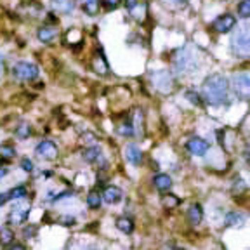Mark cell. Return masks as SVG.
I'll return each instance as SVG.
<instances>
[{"label": "cell", "mask_w": 250, "mask_h": 250, "mask_svg": "<svg viewBox=\"0 0 250 250\" xmlns=\"http://www.w3.org/2000/svg\"><path fill=\"white\" fill-rule=\"evenodd\" d=\"M233 87H234V92H236V94L242 96L243 99H247V97H249V91H250L249 73H238V75H234Z\"/></svg>", "instance_id": "cell-6"}, {"label": "cell", "mask_w": 250, "mask_h": 250, "mask_svg": "<svg viewBox=\"0 0 250 250\" xmlns=\"http://www.w3.org/2000/svg\"><path fill=\"white\" fill-rule=\"evenodd\" d=\"M186 99L193 104H202V99H200V96L196 94L194 91H186Z\"/></svg>", "instance_id": "cell-30"}, {"label": "cell", "mask_w": 250, "mask_h": 250, "mask_svg": "<svg viewBox=\"0 0 250 250\" xmlns=\"http://www.w3.org/2000/svg\"><path fill=\"white\" fill-rule=\"evenodd\" d=\"M175 250H183V249H175Z\"/></svg>", "instance_id": "cell-40"}, {"label": "cell", "mask_w": 250, "mask_h": 250, "mask_svg": "<svg viewBox=\"0 0 250 250\" xmlns=\"http://www.w3.org/2000/svg\"><path fill=\"white\" fill-rule=\"evenodd\" d=\"M137 4H139V0H125V5H127L129 11H132Z\"/></svg>", "instance_id": "cell-34"}, {"label": "cell", "mask_w": 250, "mask_h": 250, "mask_svg": "<svg viewBox=\"0 0 250 250\" xmlns=\"http://www.w3.org/2000/svg\"><path fill=\"white\" fill-rule=\"evenodd\" d=\"M82 7L89 16H96L99 12V0H83Z\"/></svg>", "instance_id": "cell-17"}, {"label": "cell", "mask_w": 250, "mask_h": 250, "mask_svg": "<svg viewBox=\"0 0 250 250\" xmlns=\"http://www.w3.org/2000/svg\"><path fill=\"white\" fill-rule=\"evenodd\" d=\"M32 134V127L28 123H21L19 127H16V137L18 139H26Z\"/></svg>", "instance_id": "cell-24"}, {"label": "cell", "mask_w": 250, "mask_h": 250, "mask_svg": "<svg viewBox=\"0 0 250 250\" xmlns=\"http://www.w3.org/2000/svg\"><path fill=\"white\" fill-rule=\"evenodd\" d=\"M9 200H11V198H9V193H0V207L5 205Z\"/></svg>", "instance_id": "cell-35"}, {"label": "cell", "mask_w": 250, "mask_h": 250, "mask_svg": "<svg viewBox=\"0 0 250 250\" xmlns=\"http://www.w3.org/2000/svg\"><path fill=\"white\" fill-rule=\"evenodd\" d=\"M35 153L44 160H54L58 156V146H56L52 141H42V143L37 146Z\"/></svg>", "instance_id": "cell-8"}, {"label": "cell", "mask_w": 250, "mask_h": 250, "mask_svg": "<svg viewBox=\"0 0 250 250\" xmlns=\"http://www.w3.org/2000/svg\"><path fill=\"white\" fill-rule=\"evenodd\" d=\"M4 174H5V171H0V177H2Z\"/></svg>", "instance_id": "cell-39"}, {"label": "cell", "mask_w": 250, "mask_h": 250, "mask_svg": "<svg viewBox=\"0 0 250 250\" xmlns=\"http://www.w3.org/2000/svg\"><path fill=\"white\" fill-rule=\"evenodd\" d=\"M163 5H167V7H179V5H183L186 0H160Z\"/></svg>", "instance_id": "cell-31"}, {"label": "cell", "mask_w": 250, "mask_h": 250, "mask_svg": "<svg viewBox=\"0 0 250 250\" xmlns=\"http://www.w3.org/2000/svg\"><path fill=\"white\" fill-rule=\"evenodd\" d=\"M125 156H127V160L131 163L139 165L141 160H143V151H141V148L135 146V144H129V146L125 148Z\"/></svg>", "instance_id": "cell-10"}, {"label": "cell", "mask_w": 250, "mask_h": 250, "mask_svg": "<svg viewBox=\"0 0 250 250\" xmlns=\"http://www.w3.org/2000/svg\"><path fill=\"white\" fill-rule=\"evenodd\" d=\"M4 75V59H2V56H0V77Z\"/></svg>", "instance_id": "cell-37"}, {"label": "cell", "mask_w": 250, "mask_h": 250, "mask_svg": "<svg viewBox=\"0 0 250 250\" xmlns=\"http://www.w3.org/2000/svg\"><path fill=\"white\" fill-rule=\"evenodd\" d=\"M52 7L54 11L61 12V14H70L75 7L73 0H52Z\"/></svg>", "instance_id": "cell-13"}, {"label": "cell", "mask_w": 250, "mask_h": 250, "mask_svg": "<svg viewBox=\"0 0 250 250\" xmlns=\"http://www.w3.org/2000/svg\"><path fill=\"white\" fill-rule=\"evenodd\" d=\"M151 82H153V87L156 89L162 94H167V92L174 91V78L169 72L165 70H160V72H155L151 75Z\"/></svg>", "instance_id": "cell-4"}, {"label": "cell", "mask_w": 250, "mask_h": 250, "mask_svg": "<svg viewBox=\"0 0 250 250\" xmlns=\"http://www.w3.org/2000/svg\"><path fill=\"white\" fill-rule=\"evenodd\" d=\"M26 214H28L26 211H23V209H19V207H18V209L14 207V209H12V212H11V221L16 222V224H19V222L24 221Z\"/></svg>", "instance_id": "cell-22"}, {"label": "cell", "mask_w": 250, "mask_h": 250, "mask_svg": "<svg viewBox=\"0 0 250 250\" xmlns=\"http://www.w3.org/2000/svg\"><path fill=\"white\" fill-rule=\"evenodd\" d=\"M12 238H14L12 230H9V228H2V230H0V243H2V245H9V243L12 242Z\"/></svg>", "instance_id": "cell-23"}, {"label": "cell", "mask_w": 250, "mask_h": 250, "mask_svg": "<svg viewBox=\"0 0 250 250\" xmlns=\"http://www.w3.org/2000/svg\"><path fill=\"white\" fill-rule=\"evenodd\" d=\"M9 250H26V249H24L23 245H14V247H11Z\"/></svg>", "instance_id": "cell-38"}, {"label": "cell", "mask_w": 250, "mask_h": 250, "mask_svg": "<svg viewBox=\"0 0 250 250\" xmlns=\"http://www.w3.org/2000/svg\"><path fill=\"white\" fill-rule=\"evenodd\" d=\"M118 134L122 135H132L134 134V127H132V123H122L118 127Z\"/></svg>", "instance_id": "cell-29"}, {"label": "cell", "mask_w": 250, "mask_h": 250, "mask_svg": "<svg viewBox=\"0 0 250 250\" xmlns=\"http://www.w3.org/2000/svg\"><path fill=\"white\" fill-rule=\"evenodd\" d=\"M234 24H236V18L231 16V14H222L217 19L212 23V28H214L217 33H226L230 30H233Z\"/></svg>", "instance_id": "cell-7"}, {"label": "cell", "mask_w": 250, "mask_h": 250, "mask_svg": "<svg viewBox=\"0 0 250 250\" xmlns=\"http://www.w3.org/2000/svg\"><path fill=\"white\" fill-rule=\"evenodd\" d=\"M101 202H103V198H101L99 193H96V191H91V193H89V196H87V205L91 207V209H99Z\"/></svg>", "instance_id": "cell-20"}, {"label": "cell", "mask_w": 250, "mask_h": 250, "mask_svg": "<svg viewBox=\"0 0 250 250\" xmlns=\"http://www.w3.org/2000/svg\"><path fill=\"white\" fill-rule=\"evenodd\" d=\"M172 63H174V68L179 73H190L196 68L198 58H196V54L191 49H181L175 54L174 59H172Z\"/></svg>", "instance_id": "cell-2"}, {"label": "cell", "mask_w": 250, "mask_h": 250, "mask_svg": "<svg viewBox=\"0 0 250 250\" xmlns=\"http://www.w3.org/2000/svg\"><path fill=\"white\" fill-rule=\"evenodd\" d=\"M21 167H23V171H26V172H32L33 171V163H32V160H30V158H23V160H21Z\"/></svg>", "instance_id": "cell-32"}, {"label": "cell", "mask_w": 250, "mask_h": 250, "mask_svg": "<svg viewBox=\"0 0 250 250\" xmlns=\"http://www.w3.org/2000/svg\"><path fill=\"white\" fill-rule=\"evenodd\" d=\"M116 228H118L122 233H132L134 230V222L129 217H118L116 219Z\"/></svg>", "instance_id": "cell-18"}, {"label": "cell", "mask_w": 250, "mask_h": 250, "mask_svg": "<svg viewBox=\"0 0 250 250\" xmlns=\"http://www.w3.org/2000/svg\"><path fill=\"white\" fill-rule=\"evenodd\" d=\"M37 233V228L35 226H28V228H24V231H23V234H24V238H32L33 234Z\"/></svg>", "instance_id": "cell-33"}, {"label": "cell", "mask_w": 250, "mask_h": 250, "mask_svg": "<svg viewBox=\"0 0 250 250\" xmlns=\"http://www.w3.org/2000/svg\"><path fill=\"white\" fill-rule=\"evenodd\" d=\"M104 4H106L110 9H115L116 5L120 4V0H104Z\"/></svg>", "instance_id": "cell-36"}, {"label": "cell", "mask_w": 250, "mask_h": 250, "mask_svg": "<svg viewBox=\"0 0 250 250\" xmlns=\"http://www.w3.org/2000/svg\"><path fill=\"white\" fill-rule=\"evenodd\" d=\"M92 68H94L96 73H99V75H106L108 73V63L104 59L103 54H96L94 59H92Z\"/></svg>", "instance_id": "cell-14"}, {"label": "cell", "mask_w": 250, "mask_h": 250, "mask_svg": "<svg viewBox=\"0 0 250 250\" xmlns=\"http://www.w3.org/2000/svg\"><path fill=\"white\" fill-rule=\"evenodd\" d=\"M153 184H155L156 190L167 191L172 186V179L167 174H158V175H155V179H153Z\"/></svg>", "instance_id": "cell-15"}, {"label": "cell", "mask_w": 250, "mask_h": 250, "mask_svg": "<svg viewBox=\"0 0 250 250\" xmlns=\"http://www.w3.org/2000/svg\"><path fill=\"white\" fill-rule=\"evenodd\" d=\"M103 198L108 203H118L122 200V190L116 186H108L103 193Z\"/></svg>", "instance_id": "cell-11"}, {"label": "cell", "mask_w": 250, "mask_h": 250, "mask_svg": "<svg viewBox=\"0 0 250 250\" xmlns=\"http://www.w3.org/2000/svg\"><path fill=\"white\" fill-rule=\"evenodd\" d=\"M28 194V191H26V188L24 186H18V188H14V190L9 193V198H14V200H23L24 196Z\"/></svg>", "instance_id": "cell-26"}, {"label": "cell", "mask_w": 250, "mask_h": 250, "mask_svg": "<svg viewBox=\"0 0 250 250\" xmlns=\"http://www.w3.org/2000/svg\"><path fill=\"white\" fill-rule=\"evenodd\" d=\"M238 16L247 19L250 16V0H242L238 4Z\"/></svg>", "instance_id": "cell-25"}, {"label": "cell", "mask_w": 250, "mask_h": 250, "mask_svg": "<svg viewBox=\"0 0 250 250\" xmlns=\"http://www.w3.org/2000/svg\"><path fill=\"white\" fill-rule=\"evenodd\" d=\"M37 37H38L40 42L47 44V42H51V40L56 37V30H54V28H51V26H42L38 32H37Z\"/></svg>", "instance_id": "cell-16"}, {"label": "cell", "mask_w": 250, "mask_h": 250, "mask_svg": "<svg viewBox=\"0 0 250 250\" xmlns=\"http://www.w3.org/2000/svg\"><path fill=\"white\" fill-rule=\"evenodd\" d=\"M99 150L97 148H87V150L83 151V160L85 162H89V163H92V162H96V160L99 158Z\"/></svg>", "instance_id": "cell-21"}, {"label": "cell", "mask_w": 250, "mask_h": 250, "mask_svg": "<svg viewBox=\"0 0 250 250\" xmlns=\"http://www.w3.org/2000/svg\"><path fill=\"white\" fill-rule=\"evenodd\" d=\"M16 155V150L9 144H2L0 146V156H4V158H12V156Z\"/></svg>", "instance_id": "cell-27"}, {"label": "cell", "mask_w": 250, "mask_h": 250, "mask_svg": "<svg viewBox=\"0 0 250 250\" xmlns=\"http://www.w3.org/2000/svg\"><path fill=\"white\" fill-rule=\"evenodd\" d=\"M179 202H181V200H179L175 194H167L165 198H163V205L169 207V209H174V207H177Z\"/></svg>", "instance_id": "cell-28"}, {"label": "cell", "mask_w": 250, "mask_h": 250, "mask_svg": "<svg viewBox=\"0 0 250 250\" xmlns=\"http://www.w3.org/2000/svg\"><path fill=\"white\" fill-rule=\"evenodd\" d=\"M188 219H190L191 224H200L203 219V211H202V205H198V203H194V205H191L190 209H188Z\"/></svg>", "instance_id": "cell-12"}, {"label": "cell", "mask_w": 250, "mask_h": 250, "mask_svg": "<svg viewBox=\"0 0 250 250\" xmlns=\"http://www.w3.org/2000/svg\"><path fill=\"white\" fill-rule=\"evenodd\" d=\"M186 150L190 151L191 155L202 156L209 151V143L203 141V139H200V137H193L186 143Z\"/></svg>", "instance_id": "cell-9"}, {"label": "cell", "mask_w": 250, "mask_h": 250, "mask_svg": "<svg viewBox=\"0 0 250 250\" xmlns=\"http://www.w3.org/2000/svg\"><path fill=\"white\" fill-rule=\"evenodd\" d=\"M12 73H14V77L19 80H33V78H37V75H38V68H37L33 63L19 61V63L14 64Z\"/></svg>", "instance_id": "cell-5"}, {"label": "cell", "mask_w": 250, "mask_h": 250, "mask_svg": "<svg viewBox=\"0 0 250 250\" xmlns=\"http://www.w3.org/2000/svg\"><path fill=\"white\" fill-rule=\"evenodd\" d=\"M231 51L238 58H249L250 54V38H249V28H242L231 37Z\"/></svg>", "instance_id": "cell-3"}, {"label": "cell", "mask_w": 250, "mask_h": 250, "mask_svg": "<svg viewBox=\"0 0 250 250\" xmlns=\"http://www.w3.org/2000/svg\"><path fill=\"white\" fill-rule=\"evenodd\" d=\"M243 221H245V215H243L242 212H230L226 217L228 226H238Z\"/></svg>", "instance_id": "cell-19"}, {"label": "cell", "mask_w": 250, "mask_h": 250, "mask_svg": "<svg viewBox=\"0 0 250 250\" xmlns=\"http://www.w3.org/2000/svg\"><path fill=\"white\" fill-rule=\"evenodd\" d=\"M228 89H230V83H228L226 77L221 73H214V75L207 77L202 85L203 99L209 104H221L222 101H226Z\"/></svg>", "instance_id": "cell-1"}]
</instances>
